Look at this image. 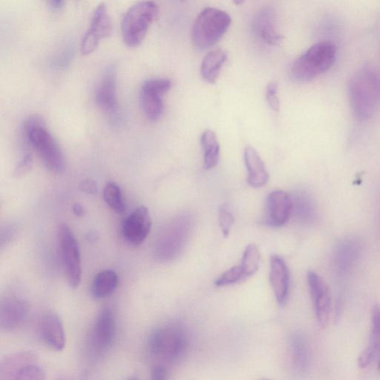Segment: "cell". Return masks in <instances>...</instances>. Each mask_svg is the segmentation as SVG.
<instances>
[{"label":"cell","mask_w":380,"mask_h":380,"mask_svg":"<svg viewBox=\"0 0 380 380\" xmlns=\"http://www.w3.org/2000/svg\"><path fill=\"white\" fill-rule=\"evenodd\" d=\"M148 352L157 364L165 367L174 365L185 357L189 339L185 328L179 323L164 324L150 334Z\"/></svg>","instance_id":"6da1fadb"},{"label":"cell","mask_w":380,"mask_h":380,"mask_svg":"<svg viewBox=\"0 0 380 380\" xmlns=\"http://www.w3.org/2000/svg\"><path fill=\"white\" fill-rule=\"evenodd\" d=\"M352 109L359 120L369 119L380 102V78L373 68H361L352 78L349 86Z\"/></svg>","instance_id":"7a4b0ae2"},{"label":"cell","mask_w":380,"mask_h":380,"mask_svg":"<svg viewBox=\"0 0 380 380\" xmlns=\"http://www.w3.org/2000/svg\"><path fill=\"white\" fill-rule=\"evenodd\" d=\"M24 132L46 168L55 174H61L65 167L63 154L55 138L47 130L43 118L37 115L29 117L25 122Z\"/></svg>","instance_id":"3957f363"},{"label":"cell","mask_w":380,"mask_h":380,"mask_svg":"<svg viewBox=\"0 0 380 380\" xmlns=\"http://www.w3.org/2000/svg\"><path fill=\"white\" fill-rule=\"evenodd\" d=\"M337 55V48L334 43H318L293 63L291 76L300 83L312 81L329 70L336 61Z\"/></svg>","instance_id":"277c9868"},{"label":"cell","mask_w":380,"mask_h":380,"mask_svg":"<svg viewBox=\"0 0 380 380\" xmlns=\"http://www.w3.org/2000/svg\"><path fill=\"white\" fill-rule=\"evenodd\" d=\"M231 24V16L227 12L214 8L203 10L193 27L192 41L195 48L204 51L214 46Z\"/></svg>","instance_id":"5b68a950"},{"label":"cell","mask_w":380,"mask_h":380,"mask_svg":"<svg viewBox=\"0 0 380 380\" xmlns=\"http://www.w3.org/2000/svg\"><path fill=\"white\" fill-rule=\"evenodd\" d=\"M159 12L158 5L151 0L131 7L125 14L122 23L125 43L131 48L139 46L144 41L149 28L157 19Z\"/></svg>","instance_id":"8992f818"},{"label":"cell","mask_w":380,"mask_h":380,"mask_svg":"<svg viewBox=\"0 0 380 380\" xmlns=\"http://www.w3.org/2000/svg\"><path fill=\"white\" fill-rule=\"evenodd\" d=\"M58 246L68 284L78 288L82 280V265L78 241L66 224L62 223L58 231Z\"/></svg>","instance_id":"52a82bcc"},{"label":"cell","mask_w":380,"mask_h":380,"mask_svg":"<svg viewBox=\"0 0 380 380\" xmlns=\"http://www.w3.org/2000/svg\"><path fill=\"white\" fill-rule=\"evenodd\" d=\"M190 233V223L180 218L169 224L160 233L154 245V254L159 260H174L184 250Z\"/></svg>","instance_id":"ba28073f"},{"label":"cell","mask_w":380,"mask_h":380,"mask_svg":"<svg viewBox=\"0 0 380 380\" xmlns=\"http://www.w3.org/2000/svg\"><path fill=\"white\" fill-rule=\"evenodd\" d=\"M112 23L105 4L95 9L91 25L81 41L80 53L88 56L97 48L100 41L110 37L112 33Z\"/></svg>","instance_id":"9c48e42d"},{"label":"cell","mask_w":380,"mask_h":380,"mask_svg":"<svg viewBox=\"0 0 380 380\" xmlns=\"http://www.w3.org/2000/svg\"><path fill=\"white\" fill-rule=\"evenodd\" d=\"M116 318L112 308L100 310L91 335V344L94 352L100 355L107 353L112 347L116 336Z\"/></svg>","instance_id":"30bf717a"},{"label":"cell","mask_w":380,"mask_h":380,"mask_svg":"<svg viewBox=\"0 0 380 380\" xmlns=\"http://www.w3.org/2000/svg\"><path fill=\"white\" fill-rule=\"evenodd\" d=\"M307 284L312 297L317 322L324 327L329 322L332 313V295L329 288L320 275L309 271Z\"/></svg>","instance_id":"8fae6325"},{"label":"cell","mask_w":380,"mask_h":380,"mask_svg":"<svg viewBox=\"0 0 380 380\" xmlns=\"http://www.w3.org/2000/svg\"><path fill=\"white\" fill-rule=\"evenodd\" d=\"M152 228V220L146 206L137 207L122 223V235L130 245L137 247L144 243Z\"/></svg>","instance_id":"7c38bea8"},{"label":"cell","mask_w":380,"mask_h":380,"mask_svg":"<svg viewBox=\"0 0 380 380\" xmlns=\"http://www.w3.org/2000/svg\"><path fill=\"white\" fill-rule=\"evenodd\" d=\"M292 213V199L283 190H275L266 199L265 222L273 228L282 227Z\"/></svg>","instance_id":"4fadbf2b"},{"label":"cell","mask_w":380,"mask_h":380,"mask_svg":"<svg viewBox=\"0 0 380 380\" xmlns=\"http://www.w3.org/2000/svg\"><path fill=\"white\" fill-rule=\"evenodd\" d=\"M28 307L21 298L9 296L0 304V326L2 330L13 331L21 327L27 320Z\"/></svg>","instance_id":"5bb4252c"},{"label":"cell","mask_w":380,"mask_h":380,"mask_svg":"<svg viewBox=\"0 0 380 380\" xmlns=\"http://www.w3.org/2000/svg\"><path fill=\"white\" fill-rule=\"evenodd\" d=\"M39 332L43 342L50 349L61 352L65 345L63 324L55 313L44 315L39 324Z\"/></svg>","instance_id":"9a60e30c"},{"label":"cell","mask_w":380,"mask_h":380,"mask_svg":"<svg viewBox=\"0 0 380 380\" xmlns=\"http://www.w3.org/2000/svg\"><path fill=\"white\" fill-rule=\"evenodd\" d=\"M270 282L275 299L280 305H283L288 296L290 273L286 263L279 255L270 258Z\"/></svg>","instance_id":"2e32d148"},{"label":"cell","mask_w":380,"mask_h":380,"mask_svg":"<svg viewBox=\"0 0 380 380\" xmlns=\"http://www.w3.org/2000/svg\"><path fill=\"white\" fill-rule=\"evenodd\" d=\"M97 105L103 110L113 112L117 109V72L109 67L98 85L95 95Z\"/></svg>","instance_id":"e0dca14e"},{"label":"cell","mask_w":380,"mask_h":380,"mask_svg":"<svg viewBox=\"0 0 380 380\" xmlns=\"http://www.w3.org/2000/svg\"><path fill=\"white\" fill-rule=\"evenodd\" d=\"M380 357V306H374L371 312V327L369 342L366 349L358 358L360 369H366Z\"/></svg>","instance_id":"ac0fdd59"},{"label":"cell","mask_w":380,"mask_h":380,"mask_svg":"<svg viewBox=\"0 0 380 380\" xmlns=\"http://www.w3.org/2000/svg\"><path fill=\"white\" fill-rule=\"evenodd\" d=\"M244 159L248 169V183L253 188L264 186L269 180V174L266 166L252 147H246L244 154Z\"/></svg>","instance_id":"d6986e66"},{"label":"cell","mask_w":380,"mask_h":380,"mask_svg":"<svg viewBox=\"0 0 380 380\" xmlns=\"http://www.w3.org/2000/svg\"><path fill=\"white\" fill-rule=\"evenodd\" d=\"M253 31L259 38L269 45H278L283 39L275 29L273 13L269 9L259 12L255 17Z\"/></svg>","instance_id":"ffe728a7"},{"label":"cell","mask_w":380,"mask_h":380,"mask_svg":"<svg viewBox=\"0 0 380 380\" xmlns=\"http://www.w3.org/2000/svg\"><path fill=\"white\" fill-rule=\"evenodd\" d=\"M227 60L228 53L221 49L212 51L211 53L207 54L201 65L202 78L207 83H215Z\"/></svg>","instance_id":"44dd1931"},{"label":"cell","mask_w":380,"mask_h":380,"mask_svg":"<svg viewBox=\"0 0 380 380\" xmlns=\"http://www.w3.org/2000/svg\"><path fill=\"white\" fill-rule=\"evenodd\" d=\"M118 275L113 270H105L98 273L92 285V293L95 299H105L115 292L118 286Z\"/></svg>","instance_id":"7402d4cb"},{"label":"cell","mask_w":380,"mask_h":380,"mask_svg":"<svg viewBox=\"0 0 380 380\" xmlns=\"http://www.w3.org/2000/svg\"><path fill=\"white\" fill-rule=\"evenodd\" d=\"M201 144L204 152V168H214L220 157V145L216 133L212 130L205 131L201 137Z\"/></svg>","instance_id":"603a6c76"},{"label":"cell","mask_w":380,"mask_h":380,"mask_svg":"<svg viewBox=\"0 0 380 380\" xmlns=\"http://www.w3.org/2000/svg\"><path fill=\"white\" fill-rule=\"evenodd\" d=\"M290 352L293 365L300 371H305L310 361V349L305 338L299 334L290 339Z\"/></svg>","instance_id":"cb8c5ba5"},{"label":"cell","mask_w":380,"mask_h":380,"mask_svg":"<svg viewBox=\"0 0 380 380\" xmlns=\"http://www.w3.org/2000/svg\"><path fill=\"white\" fill-rule=\"evenodd\" d=\"M359 254V246L356 241L347 239L338 246L336 253V264L338 270L347 271L355 263Z\"/></svg>","instance_id":"d4e9b609"},{"label":"cell","mask_w":380,"mask_h":380,"mask_svg":"<svg viewBox=\"0 0 380 380\" xmlns=\"http://www.w3.org/2000/svg\"><path fill=\"white\" fill-rule=\"evenodd\" d=\"M141 102L143 110L149 120H157L162 117L164 106L161 95L142 91Z\"/></svg>","instance_id":"484cf974"},{"label":"cell","mask_w":380,"mask_h":380,"mask_svg":"<svg viewBox=\"0 0 380 380\" xmlns=\"http://www.w3.org/2000/svg\"><path fill=\"white\" fill-rule=\"evenodd\" d=\"M260 261L261 255L258 248L253 244L248 246L239 265L246 278H250L257 272Z\"/></svg>","instance_id":"4316f807"},{"label":"cell","mask_w":380,"mask_h":380,"mask_svg":"<svg viewBox=\"0 0 380 380\" xmlns=\"http://www.w3.org/2000/svg\"><path fill=\"white\" fill-rule=\"evenodd\" d=\"M103 199L110 209L118 214H124L126 205L124 201L122 189L115 183L107 184L103 191Z\"/></svg>","instance_id":"83f0119b"},{"label":"cell","mask_w":380,"mask_h":380,"mask_svg":"<svg viewBox=\"0 0 380 380\" xmlns=\"http://www.w3.org/2000/svg\"><path fill=\"white\" fill-rule=\"evenodd\" d=\"M297 199L296 201L292 199V210L295 209L301 221L306 222L312 221L315 215V207L312 201L305 196H300Z\"/></svg>","instance_id":"f1b7e54d"},{"label":"cell","mask_w":380,"mask_h":380,"mask_svg":"<svg viewBox=\"0 0 380 380\" xmlns=\"http://www.w3.org/2000/svg\"><path fill=\"white\" fill-rule=\"evenodd\" d=\"M246 279V275L238 265L224 272L216 281V285L218 287L232 285Z\"/></svg>","instance_id":"f546056e"},{"label":"cell","mask_w":380,"mask_h":380,"mask_svg":"<svg viewBox=\"0 0 380 380\" xmlns=\"http://www.w3.org/2000/svg\"><path fill=\"white\" fill-rule=\"evenodd\" d=\"M33 361L17 371L13 379H43L45 374L43 369Z\"/></svg>","instance_id":"4dcf8cb0"},{"label":"cell","mask_w":380,"mask_h":380,"mask_svg":"<svg viewBox=\"0 0 380 380\" xmlns=\"http://www.w3.org/2000/svg\"><path fill=\"white\" fill-rule=\"evenodd\" d=\"M171 83L167 79H152L144 83L142 92L157 93L163 95L171 88Z\"/></svg>","instance_id":"1f68e13d"},{"label":"cell","mask_w":380,"mask_h":380,"mask_svg":"<svg viewBox=\"0 0 380 380\" xmlns=\"http://www.w3.org/2000/svg\"><path fill=\"white\" fill-rule=\"evenodd\" d=\"M219 226L224 237H228L234 223V217L227 205L222 204L219 209Z\"/></svg>","instance_id":"d6a6232c"},{"label":"cell","mask_w":380,"mask_h":380,"mask_svg":"<svg viewBox=\"0 0 380 380\" xmlns=\"http://www.w3.org/2000/svg\"><path fill=\"white\" fill-rule=\"evenodd\" d=\"M266 99L269 107L275 112L280 109V101L278 95V84L276 82H270L267 86Z\"/></svg>","instance_id":"836d02e7"},{"label":"cell","mask_w":380,"mask_h":380,"mask_svg":"<svg viewBox=\"0 0 380 380\" xmlns=\"http://www.w3.org/2000/svg\"><path fill=\"white\" fill-rule=\"evenodd\" d=\"M33 167L31 155L26 154L25 157L17 164L12 172L14 177L19 179L28 174Z\"/></svg>","instance_id":"e575fe53"},{"label":"cell","mask_w":380,"mask_h":380,"mask_svg":"<svg viewBox=\"0 0 380 380\" xmlns=\"http://www.w3.org/2000/svg\"><path fill=\"white\" fill-rule=\"evenodd\" d=\"M79 189L82 192L90 195H96L98 193L97 183L91 179H85L79 184Z\"/></svg>","instance_id":"d590c367"},{"label":"cell","mask_w":380,"mask_h":380,"mask_svg":"<svg viewBox=\"0 0 380 380\" xmlns=\"http://www.w3.org/2000/svg\"><path fill=\"white\" fill-rule=\"evenodd\" d=\"M167 368L161 365H154L152 369V378L162 380L167 378Z\"/></svg>","instance_id":"8d00e7d4"},{"label":"cell","mask_w":380,"mask_h":380,"mask_svg":"<svg viewBox=\"0 0 380 380\" xmlns=\"http://www.w3.org/2000/svg\"><path fill=\"white\" fill-rule=\"evenodd\" d=\"M48 4L53 9H59L63 4V0H48Z\"/></svg>","instance_id":"74e56055"},{"label":"cell","mask_w":380,"mask_h":380,"mask_svg":"<svg viewBox=\"0 0 380 380\" xmlns=\"http://www.w3.org/2000/svg\"><path fill=\"white\" fill-rule=\"evenodd\" d=\"M73 212L76 216L81 217L84 215V209L79 204H75L73 206Z\"/></svg>","instance_id":"f35d334b"},{"label":"cell","mask_w":380,"mask_h":380,"mask_svg":"<svg viewBox=\"0 0 380 380\" xmlns=\"http://www.w3.org/2000/svg\"><path fill=\"white\" fill-rule=\"evenodd\" d=\"M378 370L380 372V358H379V362H378Z\"/></svg>","instance_id":"ab89813d"}]
</instances>
